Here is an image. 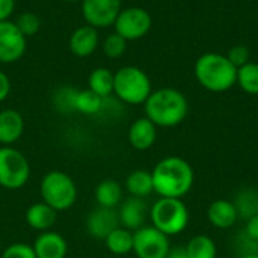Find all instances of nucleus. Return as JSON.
Wrapping results in <instances>:
<instances>
[{
  "instance_id": "nucleus-11",
  "label": "nucleus",
  "mask_w": 258,
  "mask_h": 258,
  "mask_svg": "<svg viewBox=\"0 0 258 258\" xmlns=\"http://www.w3.org/2000/svg\"><path fill=\"white\" fill-rule=\"evenodd\" d=\"M27 47V38L11 20L0 21V63L20 60Z\"/></svg>"
},
{
  "instance_id": "nucleus-26",
  "label": "nucleus",
  "mask_w": 258,
  "mask_h": 258,
  "mask_svg": "<svg viewBox=\"0 0 258 258\" xmlns=\"http://www.w3.org/2000/svg\"><path fill=\"white\" fill-rule=\"evenodd\" d=\"M242 91L251 95H258V63L248 62L237 68V82Z\"/></svg>"
},
{
  "instance_id": "nucleus-1",
  "label": "nucleus",
  "mask_w": 258,
  "mask_h": 258,
  "mask_svg": "<svg viewBox=\"0 0 258 258\" xmlns=\"http://www.w3.org/2000/svg\"><path fill=\"white\" fill-rule=\"evenodd\" d=\"M153 186L162 198H181L194 186V169L181 157L162 159L153 169Z\"/></svg>"
},
{
  "instance_id": "nucleus-16",
  "label": "nucleus",
  "mask_w": 258,
  "mask_h": 258,
  "mask_svg": "<svg viewBox=\"0 0 258 258\" xmlns=\"http://www.w3.org/2000/svg\"><path fill=\"white\" fill-rule=\"evenodd\" d=\"M157 139V127L147 116L136 119L128 128V142L133 148L145 151L154 145Z\"/></svg>"
},
{
  "instance_id": "nucleus-18",
  "label": "nucleus",
  "mask_w": 258,
  "mask_h": 258,
  "mask_svg": "<svg viewBox=\"0 0 258 258\" xmlns=\"http://www.w3.org/2000/svg\"><path fill=\"white\" fill-rule=\"evenodd\" d=\"M207 218L213 227L227 230L236 224L239 213H237L234 203L227 201V200H216L210 204V207L207 210Z\"/></svg>"
},
{
  "instance_id": "nucleus-5",
  "label": "nucleus",
  "mask_w": 258,
  "mask_h": 258,
  "mask_svg": "<svg viewBox=\"0 0 258 258\" xmlns=\"http://www.w3.org/2000/svg\"><path fill=\"white\" fill-rule=\"evenodd\" d=\"M153 227L163 234L175 236L189 224V210L180 198H160L150 212Z\"/></svg>"
},
{
  "instance_id": "nucleus-15",
  "label": "nucleus",
  "mask_w": 258,
  "mask_h": 258,
  "mask_svg": "<svg viewBox=\"0 0 258 258\" xmlns=\"http://www.w3.org/2000/svg\"><path fill=\"white\" fill-rule=\"evenodd\" d=\"M32 246L36 258H65L68 252V245L65 239L54 231L41 233L35 239Z\"/></svg>"
},
{
  "instance_id": "nucleus-33",
  "label": "nucleus",
  "mask_w": 258,
  "mask_h": 258,
  "mask_svg": "<svg viewBox=\"0 0 258 258\" xmlns=\"http://www.w3.org/2000/svg\"><path fill=\"white\" fill-rule=\"evenodd\" d=\"M15 9V0H0V21L9 20V17L14 14Z\"/></svg>"
},
{
  "instance_id": "nucleus-7",
  "label": "nucleus",
  "mask_w": 258,
  "mask_h": 258,
  "mask_svg": "<svg viewBox=\"0 0 258 258\" xmlns=\"http://www.w3.org/2000/svg\"><path fill=\"white\" fill-rule=\"evenodd\" d=\"M30 177V165L24 154L12 147L0 148V186L9 190L21 189Z\"/></svg>"
},
{
  "instance_id": "nucleus-12",
  "label": "nucleus",
  "mask_w": 258,
  "mask_h": 258,
  "mask_svg": "<svg viewBox=\"0 0 258 258\" xmlns=\"http://www.w3.org/2000/svg\"><path fill=\"white\" fill-rule=\"evenodd\" d=\"M119 227V216L115 209L100 207L94 209L86 219V230L94 239L104 240L113 230Z\"/></svg>"
},
{
  "instance_id": "nucleus-13",
  "label": "nucleus",
  "mask_w": 258,
  "mask_h": 258,
  "mask_svg": "<svg viewBox=\"0 0 258 258\" xmlns=\"http://www.w3.org/2000/svg\"><path fill=\"white\" fill-rule=\"evenodd\" d=\"M100 42V36H98V29L85 24L77 27L68 41V47L71 50V53L77 57H88L91 56Z\"/></svg>"
},
{
  "instance_id": "nucleus-14",
  "label": "nucleus",
  "mask_w": 258,
  "mask_h": 258,
  "mask_svg": "<svg viewBox=\"0 0 258 258\" xmlns=\"http://www.w3.org/2000/svg\"><path fill=\"white\" fill-rule=\"evenodd\" d=\"M147 213H148V207L142 198H136V197L127 198L125 201L121 203V209L118 212L119 224L122 225V228L136 231L144 227Z\"/></svg>"
},
{
  "instance_id": "nucleus-38",
  "label": "nucleus",
  "mask_w": 258,
  "mask_h": 258,
  "mask_svg": "<svg viewBox=\"0 0 258 258\" xmlns=\"http://www.w3.org/2000/svg\"><path fill=\"white\" fill-rule=\"evenodd\" d=\"M62 2H68V3H73V2H82V0H62Z\"/></svg>"
},
{
  "instance_id": "nucleus-31",
  "label": "nucleus",
  "mask_w": 258,
  "mask_h": 258,
  "mask_svg": "<svg viewBox=\"0 0 258 258\" xmlns=\"http://www.w3.org/2000/svg\"><path fill=\"white\" fill-rule=\"evenodd\" d=\"M76 89L71 88H62L57 91L54 97V103L60 110H74V97H76Z\"/></svg>"
},
{
  "instance_id": "nucleus-8",
  "label": "nucleus",
  "mask_w": 258,
  "mask_h": 258,
  "mask_svg": "<svg viewBox=\"0 0 258 258\" xmlns=\"http://www.w3.org/2000/svg\"><path fill=\"white\" fill-rule=\"evenodd\" d=\"M153 26V18L150 12L139 6H130L121 9L113 27L115 33L122 36L127 42L144 38Z\"/></svg>"
},
{
  "instance_id": "nucleus-6",
  "label": "nucleus",
  "mask_w": 258,
  "mask_h": 258,
  "mask_svg": "<svg viewBox=\"0 0 258 258\" xmlns=\"http://www.w3.org/2000/svg\"><path fill=\"white\" fill-rule=\"evenodd\" d=\"M41 197L51 209L63 212L76 203L77 187L68 174L62 171H51L41 180Z\"/></svg>"
},
{
  "instance_id": "nucleus-22",
  "label": "nucleus",
  "mask_w": 258,
  "mask_h": 258,
  "mask_svg": "<svg viewBox=\"0 0 258 258\" xmlns=\"http://www.w3.org/2000/svg\"><path fill=\"white\" fill-rule=\"evenodd\" d=\"M88 85L92 92L106 98L113 92V73L106 67H98L89 74Z\"/></svg>"
},
{
  "instance_id": "nucleus-4",
  "label": "nucleus",
  "mask_w": 258,
  "mask_h": 258,
  "mask_svg": "<svg viewBox=\"0 0 258 258\" xmlns=\"http://www.w3.org/2000/svg\"><path fill=\"white\" fill-rule=\"evenodd\" d=\"M153 92L148 74L135 65H127L113 73V94L125 104H144Z\"/></svg>"
},
{
  "instance_id": "nucleus-3",
  "label": "nucleus",
  "mask_w": 258,
  "mask_h": 258,
  "mask_svg": "<svg viewBox=\"0 0 258 258\" xmlns=\"http://www.w3.org/2000/svg\"><path fill=\"white\" fill-rule=\"evenodd\" d=\"M197 82L210 92H225L237 82V68L221 53H204L194 67Z\"/></svg>"
},
{
  "instance_id": "nucleus-20",
  "label": "nucleus",
  "mask_w": 258,
  "mask_h": 258,
  "mask_svg": "<svg viewBox=\"0 0 258 258\" xmlns=\"http://www.w3.org/2000/svg\"><path fill=\"white\" fill-rule=\"evenodd\" d=\"M125 187L132 197H136V198L148 197L154 190L151 172L145 169H136L130 172L125 180Z\"/></svg>"
},
{
  "instance_id": "nucleus-24",
  "label": "nucleus",
  "mask_w": 258,
  "mask_h": 258,
  "mask_svg": "<svg viewBox=\"0 0 258 258\" xmlns=\"http://www.w3.org/2000/svg\"><path fill=\"white\" fill-rule=\"evenodd\" d=\"M186 251L189 258H216L218 254L215 240L206 234H198L192 237L186 245Z\"/></svg>"
},
{
  "instance_id": "nucleus-19",
  "label": "nucleus",
  "mask_w": 258,
  "mask_h": 258,
  "mask_svg": "<svg viewBox=\"0 0 258 258\" xmlns=\"http://www.w3.org/2000/svg\"><path fill=\"white\" fill-rule=\"evenodd\" d=\"M56 210L51 209L48 204L42 203H35L32 204L27 212H26V222L30 228L36 231H50V228L56 222Z\"/></svg>"
},
{
  "instance_id": "nucleus-27",
  "label": "nucleus",
  "mask_w": 258,
  "mask_h": 258,
  "mask_svg": "<svg viewBox=\"0 0 258 258\" xmlns=\"http://www.w3.org/2000/svg\"><path fill=\"white\" fill-rule=\"evenodd\" d=\"M239 216L243 219H249L258 213V194L254 189H243L237 194L234 201Z\"/></svg>"
},
{
  "instance_id": "nucleus-28",
  "label": "nucleus",
  "mask_w": 258,
  "mask_h": 258,
  "mask_svg": "<svg viewBox=\"0 0 258 258\" xmlns=\"http://www.w3.org/2000/svg\"><path fill=\"white\" fill-rule=\"evenodd\" d=\"M17 24V27L20 29V32L27 38V36H33L39 32L41 27V20L35 12L26 11L23 14L18 15L17 21H14Z\"/></svg>"
},
{
  "instance_id": "nucleus-9",
  "label": "nucleus",
  "mask_w": 258,
  "mask_h": 258,
  "mask_svg": "<svg viewBox=\"0 0 258 258\" xmlns=\"http://www.w3.org/2000/svg\"><path fill=\"white\" fill-rule=\"evenodd\" d=\"M169 239L154 227H142L133 233V252L138 258H166Z\"/></svg>"
},
{
  "instance_id": "nucleus-34",
  "label": "nucleus",
  "mask_w": 258,
  "mask_h": 258,
  "mask_svg": "<svg viewBox=\"0 0 258 258\" xmlns=\"http://www.w3.org/2000/svg\"><path fill=\"white\" fill-rule=\"evenodd\" d=\"M245 233H246L248 237H251L252 240L258 242V213L248 219L246 227H245Z\"/></svg>"
},
{
  "instance_id": "nucleus-23",
  "label": "nucleus",
  "mask_w": 258,
  "mask_h": 258,
  "mask_svg": "<svg viewBox=\"0 0 258 258\" xmlns=\"http://www.w3.org/2000/svg\"><path fill=\"white\" fill-rule=\"evenodd\" d=\"M107 249L115 255H125L133 251V233L127 228L118 227L106 239Z\"/></svg>"
},
{
  "instance_id": "nucleus-30",
  "label": "nucleus",
  "mask_w": 258,
  "mask_h": 258,
  "mask_svg": "<svg viewBox=\"0 0 258 258\" xmlns=\"http://www.w3.org/2000/svg\"><path fill=\"white\" fill-rule=\"evenodd\" d=\"M2 258H36V254L27 243H12L3 251Z\"/></svg>"
},
{
  "instance_id": "nucleus-21",
  "label": "nucleus",
  "mask_w": 258,
  "mask_h": 258,
  "mask_svg": "<svg viewBox=\"0 0 258 258\" xmlns=\"http://www.w3.org/2000/svg\"><path fill=\"white\" fill-rule=\"evenodd\" d=\"M122 198V189L115 180H103L95 187V200L100 207L115 209Z\"/></svg>"
},
{
  "instance_id": "nucleus-37",
  "label": "nucleus",
  "mask_w": 258,
  "mask_h": 258,
  "mask_svg": "<svg viewBox=\"0 0 258 258\" xmlns=\"http://www.w3.org/2000/svg\"><path fill=\"white\" fill-rule=\"evenodd\" d=\"M240 258H258V254H249V255H243Z\"/></svg>"
},
{
  "instance_id": "nucleus-2",
  "label": "nucleus",
  "mask_w": 258,
  "mask_h": 258,
  "mask_svg": "<svg viewBox=\"0 0 258 258\" xmlns=\"http://www.w3.org/2000/svg\"><path fill=\"white\" fill-rule=\"evenodd\" d=\"M145 106V116L156 127H175L184 121L189 112V103L183 92L174 88H160L153 91Z\"/></svg>"
},
{
  "instance_id": "nucleus-35",
  "label": "nucleus",
  "mask_w": 258,
  "mask_h": 258,
  "mask_svg": "<svg viewBox=\"0 0 258 258\" xmlns=\"http://www.w3.org/2000/svg\"><path fill=\"white\" fill-rule=\"evenodd\" d=\"M9 92H11V80H9V77H8L5 73L0 70V103L5 101V100L8 98Z\"/></svg>"
},
{
  "instance_id": "nucleus-36",
  "label": "nucleus",
  "mask_w": 258,
  "mask_h": 258,
  "mask_svg": "<svg viewBox=\"0 0 258 258\" xmlns=\"http://www.w3.org/2000/svg\"><path fill=\"white\" fill-rule=\"evenodd\" d=\"M166 258H189L187 257V251H186V246H175V248H171Z\"/></svg>"
},
{
  "instance_id": "nucleus-32",
  "label": "nucleus",
  "mask_w": 258,
  "mask_h": 258,
  "mask_svg": "<svg viewBox=\"0 0 258 258\" xmlns=\"http://www.w3.org/2000/svg\"><path fill=\"white\" fill-rule=\"evenodd\" d=\"M228 57V60L236 67V68H240L243 67L245 63L249 62V50L245 47V45H234L228 50V53L225 54Z\"/></svg>"
},
{
  "instance_id": "nucleus-10",
  "label": "nucleus",
  "mask_w": 258,
  "mask_h": 258,
  "mask_svg": "<svg viewBox=\"0 0 258 258\" xmlns=\"http://www.w3.org/2000/svg\"><path fill=\"white\" fill-rule=\"evenodd\" d=\"M121 9V0H82V15L95 29L113 26Z\"/></svg>"
},
{
  "instance_id": "nucleus-17",
  "label": "nucleus",
  "mask_w": 258,
  "mask_h": 258,
  "mask_svg": "<svg viewBox=\"0 0 258 258\" xmlns=\"http://www.w3.org/2000/svg\"><path fill=\"white\" fill-rule=\"evenodd\" d=\"M24 132V119L18 110L5 109L0 112V144L9 147L15 144Z\"/></svg>"
},
{
  "instance_id": "nucleus-25",
  "label": "nucleus",
  "mask_w": 258,
  "mask_h": 258,
  "mask_svg": "<svg viewBox=\"0 0 258 258\" xmlns=\"http://www.w3.org/2000/svg\"><path fill=\"white\" fill-rule=\"evenodd\" d=\"M103 101H104V98H101L100 95L92 92L89 88L82 89V91L76 92L74 110H77L80 113H85V115H95V113H98L101 110Z\"/></svg>"
},
{
  "instance_id": "nucleus-29",
  "label": "nucleus",
  "mask_w": 258,
  "mask_h": 258,
  "mask_svg": "<svg viewBox=\"0 0 258 258\" xmlns=\"http://www.w3.org/2000/svg\"><path fill=\"white\" fill-rule=\"evenodd\" d=\"M127 50V41L119 36L118 33H110L104 38V42H103V51L107 57L110 59H118L121 57Z\"/></svg>"
}]
</instances>
